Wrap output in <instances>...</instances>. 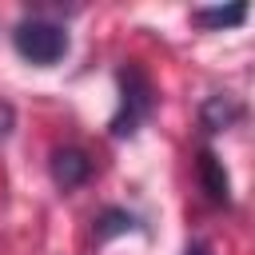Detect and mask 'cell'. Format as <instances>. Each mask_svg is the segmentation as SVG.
<instances>
[{"label": "cell", "mask_w": 255, "mask_h": 255, "mask_svg": "<svg viewBox=\"0 0 255 255\" xmlns=\"http://www.w3.org/2000/svg\"><path fill=\"white\" fill-rule=\"evenodd\" d=\"M199 183H203V191H207V199L211 203H231V179H227V167H223V159L211 151V147H203L199 151Z\"/></svg>", "instance_id": "obj_4"}, {"label": "cell", "mask_w": 255, "mask_h": 255, "mask_svg": "<svg viewBox=\"0 0 255 255\" xmlns=\"http://www.w3.org/2000/svg\"><path fill=\"white\" fill-rule=\"evenodd\" d=\"M239 116H243V104H239L235 96H227V92L207 96V100H203V108H199V124H203L207 131H227Z\"/></svg>", "instance_id": "obj_5"}, {"label": "cell", "mask_w": 255, "mask_h": 255, "mask_svg": "<svg viewBox=\"0 0 255 255\" xmlns=\"http://www.w3.org/2000/svg\"><path fill=\"white\" fill-rule=\"evenodd\" d=\"M183 255H211V251H207V243H187Z\"/></svg>", "instance_id": "obj_9"}, {"label": "cell", "mask_w": 255, "mask_h": 255, "mask_svg": "<svg viewBox=\"0 0 255 255\" xmlns=\"http://www.w3.org/2000/svg\"><path fill=\"white\" fill-rule=\"evenodd\" d=\"M12 48H16L20 60H28L36 68H52L68 56V32L56 20L32 16V20H20L12 28Z\"/></svg>", "instance_id": "obj_2"}, {"label": "cell", "mask_w": 255, "mask_h": 255, "mask_svg": "<svg viewBox=\"0 0 255 255\" xmlns=\"http://www.w3.org/2000/svg\"><path fill=\"white\" fill-rule=\"evenodd\" d=\"M48 171H52V183L60 191H76L92 179V155L84 147H56L48 159Z\"/></svg>", "instance_id": "obj_3"}, {"label": "cell", "mask_w": 255, "mask_h": 255, "mask_svg": "<svg viewBox=\"0 0 255 255\" xmlns=\"http://www.w3.org/2000/svg\"><path fill=\"white\" fill-rule=\"evenodd\" d=\"M191 20H195L199 28H207V32L235 28V24H243V20H247V4L239 0V4H227V8H195V12H191Z\"/></svg>", "instance_id": "obj_7"}, {"label": "cell", "mask_w": 255, "mask_h": 255, "mask_svg": "<svg viewBox=\"0 0 255 255\" xmlns=\"http://www.w3.org/2000/svg\"><path fill=\"white\" fill-rule=\"evenodd\" d=\"M12 124H16V112H12L8 104H0V143L12 135Z\"/></svg>", "instance_id": "obj_8"}, {"label": "cell", "mask_w": 255, "mask_h": 255, "mask_svg": "<svg viewBox=\"0 0 255 255\" xmlns=\"http://www.w3.org/2000/svg\"><path fill=\"white\" fill-rule=\"evenodd\" d=\"M128 231H143V223H139L128 207H104V211L92 219V239H96V243H108V239L128 235Z\"/></svg>", "instance_id": "obj_6"}, {"label": "cell", "mask_w": 255, "mask_h": 255, "mask_svg": "<svg viewBox=\"0 0 255 255\" xmlns=\"http://www.w3.org/2000/svg\"><path fill=\"white\" fill-rule=\"evenodd\" d=\"M116 80H120V108H116L108 128H112L116 139H128L155 112V88H151V80H147V72L139 64H124Z\"/></svg>", "instance_id": "obj_1"}]
</instances>
